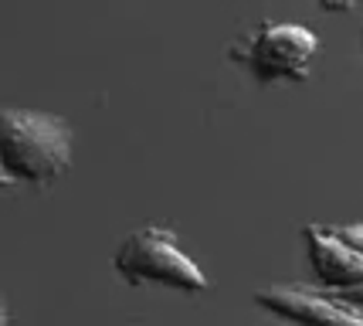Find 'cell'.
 Returning a JSON list of instances; mask_svg holds the SVG:
<instances>
[{"mask_svg": "<svg viewBox=\"0 0 363 326\" xmlns=\"http://www.w3.org/2000/svg\"><path fill=\"white\" fill-rule=\"evenodd\" d=\"M112 268L133 286L153 282L177 293H207V276L201 265L180 249V238L170 228L146 224L129 232L112 255Z\"/></svg>", "mask_w": 363, "mask_h": 326, "instance_id": "3957f363", "label": "cell"}, {"mask_svg": "<svg viewBox=\"0 0 363 326\" xmlns=\"http://www.w3.org/2000/svg\"><path fill=\"white\" fill-rule=\"evenodd\" d=\"M323 11H330V14H347L350 7H357V4H363V0H316Z\"/></svg>", "mask_w": 363, "mask_h": 326, "instance_id": "8992f818", "label": "cell"}, {"mask_svg": "<svg viewBox=\"0 0 363 326\" xmlns=\"http://www.w3.org/2000/svg\"><path fill=\"white\" fill-rule=\"evenodd\" d=\"M75 133L72 123L45 109H4L0 116V163L17 184L48 187L72 170Z\"/></svg>", "mask_w": 363, "mask_h": 326, "instance_id": "6da1fadb", "label": "cell"}, {"mask_svg": "<svg viewBox=\"0 0 363 326\" xmlns=\"http://www.w3.org/2000/svg\"><path fill=\"white\" fill-rule=\"evenodd\" d=\"M336 295H343V299H350L353 306H360V310H363V286H360V289H347V293H336Z\"/></svg>", "mask_w": 363, "mask_h": 326, "instance_id": "52a82bcc", "label": "cell"}, {"mask_svg": "<svg viewBox=\"0 0 363 326\" xmlns=\"http://www.w3.org/2000/svg\"><path fill=\"white\" fill-rule=\"evenodd\" d=\"M262 310L299 326H363V310L336 293H319L309 286H265L255 293Z\"/></svg>", "mask_w": 363, "mask_h": 326, "instance_id": "5b68a950", "label": "cell"}, {"mask_svg": "<svg viewBox=\"0 0 363 326\" xmlns=\"http://www.w3.org/2000/svg\"><path fill=\"white\" fill-rule=\"evenodd\" d=\"M316 282L330 293L363 286V221L353 224H306L302 228Z\"/></svg>", "mask_w": 363, "mask_h": 326, "instance_id": "277c9868", "label": "cell"}, {"mask_svg": "<svg viewBox=\"0 0 363 326\" xmlns=\"http://www.w3.org/2000/svg\"><path fill=\"white\" fill-rule=\"evenodd\" d=\"M316 55L319 38L299 21H262L231 45V62L245 65L258 85L309 78Z\"/></svg>", "mask_w": 363, "mask_h": 326, "instance_id": "7a4b0ae2", "label": "cell"}]
</instances>
